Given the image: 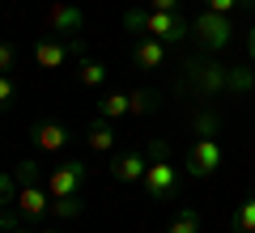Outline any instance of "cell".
Masks as SVG:
<instances>
[{
	"label": "cell",
	"mask_w": 255,
	"mask_h": 233,
	"mask_svg": "<svg viewBox=\"0 0 255 233\" xmlns=\"http://www.w3.org/2000/svg\"><path fill=\"white\" fill-rule=\"evenodd\" d=\"M124 30H132V34H140V38H157V43L174 47V43H183V38L191 34V21L183 17V13L128 9V13H124Z\"/></svg>",
	"instance_id": "6da1fadb"
},
{
	"label": "cell",
	"mask_w": 255,
	"mask_h": 233,
	"mask_svg": "<svg viewBox=\"0 0 255 233\" xmlns=\"http://www.w3.org/2000/svg\"><path fill=\"white\" fill-rule=\"evenodd\" d=\"M183 85H187L196 98L209 102V98H217V93H230V68L213 60V51L191 55V60L183 64Z\"/></svg>",
	"instance_id": "7a4b0ae2"
},
{
	"label": "cell",
	"mask_w": 255,
	"mask_h": 233,
	"mask_svg": "<svg viewBox=\"0 0 255 233\" xmlns=\"http://www.w3.org/2000/svg\"><path fill=\"white\" fill-rule=\"evenodd\" d=\"M85 55V38L73 34V38H60V34H47L34 43V64L38 68H64L68 60H81Z\"/></svg>",
	"instance_id": "3957f363"
},
{
	"label": "cell",
	"mask_w": 255,
	"mask_h": 233,
	"mask_svg": "<svg viewBox=\"0 0 255 233\" xmlns=\"http://www.w3.org/2000/svg\"><path fill=\"white\" fill-rule=\"evenodd\" d=\"M191 34L200 38L204 51H226V47L234 43V21H230V13H213V9H204L200 17L191 21Z\"/></svg>",
	"instance_id": "277c9868"
},
{
	"label": "cell",
	"mask_w": 255,
	"mask_h": 233,
	"mask_svg": "<svg viewBox=\"0 0 255 233\" xmlns=\"http://www.w3.org/2000/svg\"><path fill=\"white\" fill-rule=\"evenodd\" d=\"M221 170V144L217 136H196L187 144V174L191 178H213Z\"/></svg>",
	"instance_id": "5b68a950"
},
{
	"label": "cell",
	"mask_w": 255,
	"mask_h": 233,
	"mask_svg": "<svg viewBox=\"0 0 255 233\" xmlns=\"http://www.w3.org/2000/svg\"><path fill=\"white\" fill-rule=\"evenodd\" d=\"M85 178H90V165H85V161H60L51 174H47V191H51V199L81 195V182Z\"/></svg>",
	"instance_id": "8992f818"
},
{
	"label": "cell",
	"mask_w": 255,
	"mask_h": 233,
	"mask_svg": "<svg viewBox=\"0 0 255 233\" xmlns=\"http://www.w3.org/2000/svg\"><path fill=\"white\" fill-rule=\"evenodd\" d=\"M174 191H179V170H174L170 161H149V170H145V195L153 199V204H170Z\"/></svg>",
	"instance_id": "52a82bcc"
},
{
	"label": "cell",
	"mask_w": 255,
	"mask_h": 233,
	"mask_svg": "<svg viewBox=\"0 0 255 233\" xmlns=\"http://www.w3.org/2000/svg\"><path fill=\"white\" fill-rule=\"evenodd\" d=\"M81 26H85V13L77 9V4H68V0H51V9H47V30H51V34L73 38V34H81Z\"/></svg>",
	"instance_id": "ba28073f"
},
{
	"label": "cell",
	"mask_w": 255,
	"mask_h": 233,
	"mask_svg": "<svg viewBox=\"0 0 255 233\" xmlns=\"http://www.w3.org/2000/svg\"><path fill=\"white\" fill-rule=\"evenodd\" d=\"M145 170H149V157L140 149L111 153V178L115 182H145Z\"/></svg>",
	"instance_id": "9c48e42d"
},
{
	"label": "cell",
	"mask_w": 255,
	"mask_h": 233,
	"mask_svg": "<svg viewBox=\"0 0 255 233\" xmlns=\"http://www.w3.org/2000/svg\"><path fill=\"white\" fill-rule=\"evenodd\" d=\"M30 140H34V149H43V153H60V149H68L73 132H68L60 119H43V123L30 127Z\"/></svg>",
	"instance_id": "30bf717a"
},
{
	"label": "cell",
	"mask_w": 255,
	"mask_h": 233,
	"mask_svg": "<svg viewBox=\"0 0 255 233\" xmlns=\"http://www.w3.org/2000/svg\"><path fill=\"white\" fill-rule=\"evenodd\" d=\"M17 212L26 216V221H43V216L51 212V191L47 187H21L17 191Z\"/></svg>",
	"instance_id": "8fae6325"
},
{
	"label": "cell",
	"mask_w": 255,
	"mask_h": 233,
	"mask_svg": "<svg viewBox=\"0 0 255 233\" xmlns=\"http://www.w3.org/2000/svg\"><path fill=\"white\" fill-rule=\"evenodd\" d=\"M166 55H170V47L157 43V38H136V47H132V64L136 68H162Z\"/></svg>",
	"instance_id": "7c38bea8"
},
{
	"label": "cell",
	"mask_w": 255,
	"mask_h": 233,
	"mask_svg": "<svg viewBox=\"0 0 255 233\" xmlns=\"http://www.w3.org/2000/svg\"><path fill=\"white\" fill-rule=\"evenodd\" d=\"M85 144H90L94 153H115V127H111V119H90L85 123Z\"/></svg>",
	"instance_id": "4fadbf2b"
},
{
	"label": "cell",
	"mask_w": 255,
	"mask_h": 233,
	"mask_svg": "<svg viewBox=\"0 0 255 233\" xmlns=\"http://www.w3.org/2000/svg\"><path fill=\"white\" fill-rule=\"evenodd\" d=\"M77 81H81L85 89H102V85H107V64H98L94 55H81V60H77Z\"/></svg>",
	"instance_id": "5bb4252c"
},
{
	"label": "cell",
	"mask_w": 255,
	"mask_h": 233,
	"mask_svg": "<svg viewBox=\"0 0 255 233\" xmlns=\"http://www.w3.org/2000/svg\"><path fill=\"white\" fill-rule=\"evenodd\" d=\"M157 106H162V93H157V89H132V93H128V115H136V119L153 115Z\"/></svg>",
	"instance_id": "9a60e30c"
},
{
	"label": "cell",
	"mask_w": 255,
	"mask_h": 233,
	"mask_svg": "<svg viewBox=\"0 0 255 233\" xmlns=\"http://www.w3.org/2000/svg\"><path fill=\"white\" fill-rule=\"evenodd\" d=\"M13 178H17V187H47V178H43V165H38L34 157H21V161L13 165Z\"/></svg>",
	"instance_id": "2e32d148"
},
{
	"label": "cell",
	"mask_w": 255,
	"mask_h": 233,
	"mask_svg": "<svg viewBox=\"0 0 255 233\" xmlns=\"http://www.w3.org/2000/svg\"><path fill=\"white\" fill-rule=\"evenodd\" d=\"M98 115L111 119V123L124 119L128 115V93H102V98H98Z\"/></svg>",
	"instance_id": "e0dca14e"
},
{
	"label": "cell",
	"mask_w": 255,
	"mask_h": 233,
	"mask_svg": "<svg viewBox=\"0 0 255 233\" xmlns=\"http://www.w3.org/2000/svg\"><path fill=\"white\" fill-rule=\"evenodd\" d=\"M230 229L234 233H255V199H243L230 216Z\"/></svg>",
	"instance_id": "ac0fdd59"
},
{
	"label": "cell",
	"mask_w": 255,
	"mask_h": 233,
	"mask_svg": "<svg viewBox=\"0 0 255 233\" xmlns=\"http://www.w3.org/2000/svg\"><path fill=\"white\" fill-rule=\"evenodd\" d=\"M191 127H196V136H217L221 132V115L209 106H200L196 115H191Z\"/></svg>",
	"instance_id": "d6986e66"
},
{
	"label": "cell",
	"mask_w": 255,
	"mask_h": 233,
	"mask_svg": "<svg viewBox=\"0 0 255 233\" xmlns=\"http://www.w3.org/2000/svg\"><path fill=\"white\" fill-rule=\"evenodd\" d=\"M166 233H200V212H196V208H179Z\"/></svg>",
	"instance_id": "ffe728a7"
},
{
	"label": "cell",
	"mask_w": 255,
	"mask_h": 233,
	"mask_svg": "<svg viewBox=\"0 0 255 233\" xmlns=\"http://www.w3.org/2000/svg\"><path fill=\"white\" fill-rule=\"evenodd\" d=\"M85 204L81 195H64V199H51V216H60V221H73V216H81Z\"/></svg>",
	"instance_id": "44dd1931"
},
{
	"label": "cell",
	"mask_w": 255,
	"mask_h": 233,
	"mask_svg": "<svg viewBox=\"0 0 255 233\" xmlns=\"http://www.w3.org/2000/svg\"><path fill=\"white\" fill-rule=\"evenodd\" d=\"M13 102H17V81H13V72H0V115H9Z\"/></svg>",
	"instance_id": "7402d4cb"
},
{
	"label": "cell",
	"mask_w": 255,
	"mask_h": 233,
	"mask_svg": "<svg viewBox=\"0 0 255 233\" xmlns=\"http://www.w3.org/2000/svg\"><path fill=\"white\" fill-rule=\"evenodd\" d=\"M17 178H13V170H0V208H9V204H17Z\"/></svg>",
	"instance_id": "603a6c76"
},
{
	"label": "cell",
	"mask_w": 255,
	"mask_h": 233,
	"mask_svg": "<svg viewBox=\"0 0 255 233\" xmlns=\"http://www.w3.org/2000/svg\"><path fill=\"white\" fill-rule=\"evenodd\" d=\"M213 13H255V0H204Z\"/></svg>",
	"instance_id": "cb8c5ba5"
},
{
	"label": "cell",
	"mask_w": 255,
	"mask_h": 233,
	"mask_svg": "<svg viewBox=\"0 0 255 233\" xmlns=\"http://www.w3.org/2000/svg\"><path fill=\"white\" fill-rule=\"evenodd\" d=\"M255 89V77L247 68H230V93H251Z\"/></svg>",
	"instance_id": "d4e9b609"
},
{
	"label": "cell",
	"mask_w": 255,
	"mask_h": 233,
	"mask_svg": "<svg viewBox=\"0 0 255 233\" xmlns=\"http://www.w3.org/2000/svg\"><path fill=\"white\" fill-rule=\"evenodd\" d=\"M145 157H149V161H170V144H166V140H149Z\"/></svg>",
	"instance_id": "484cf974"
},
{
	"label": "cell",
	"mask_w": 255,
	"mask_h": 233,
	"mask_svg": "<svg viewBox=\"0 0 255 233\" xmlns=\"http://www.w3.org/2000/svg\"><path fill=\"white\" fill-rule=\"evenodd\" d=\"M13 64H17V51H13V43H0V72H13Z\"/></svg>",
	"instance_id": "4316f807"
},
{
	"label": "cell",
	"mask_w": 255,
	"mask_h": 233,
	"mask_svg": "<svg viewBox=\"0 0 255 233\" xmlns=\"http://www.w3.org/2000/svg\"><path fill=\"white\" fill-rule=\"evenodd\" d=\"M149 9H153V13H179L183 0H149Z\"/></svg>",
	"instance_id": "83f0119b"
},
{
	"label": "cell",
	"mask_w": 255,
	"mask_h": 233,
	"mask_svg": "<svg viewBox=\"0 0 255 233\" xmlns=\"http://www.w3.org/2000/svg\"><path fill=\"white\" fill-rule=\"evenodd\" d=\"M247 55H251V64H255V26L247 30Z\"/></svg>",
	"instance_id": "f1b7e54d"
},
{
	"label": "cell",
	"mask_w": 255,
	"mask_h": 233,
	"mask_svg": "<svg viewBox=\"0 0 255 233\" xmlns=\"http://www.w3.org/2000/svg\"><path fill=\"white\" fill-rule=\"evenodd\" d=\"M34 233H60V229H34Z\"/></svg>",
	"instance_id": "f546056e"
}]
</instances>
